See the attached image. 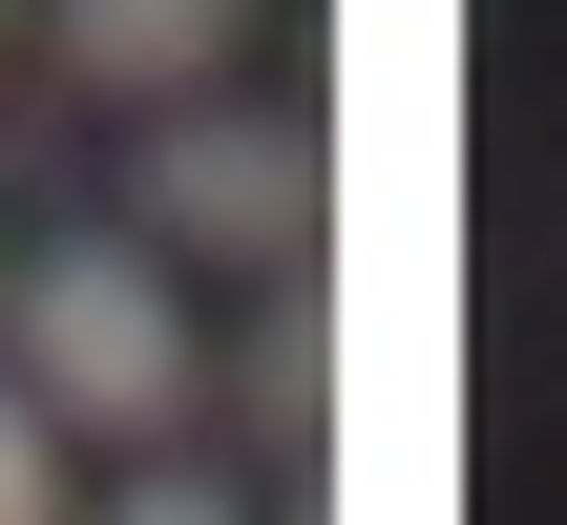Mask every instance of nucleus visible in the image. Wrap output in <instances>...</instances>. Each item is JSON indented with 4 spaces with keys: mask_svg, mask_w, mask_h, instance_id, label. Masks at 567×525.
Wrapping results in <instances>:
<instances>
[{
    "mask_svg": "<svg viewBox=\"0 0 567 525\" xmlns=\"http://www.w3.org/2000/svg\"><path fill=\"white\" fill-rule=\"evenodd\" d=\"M21 379H42V421L147 442V421L189 400V316H168V274H147V253H105V231H63V253L21 274Z\"/></svg>",
    "mask_w": 567,
    "mask_h": 525,
    "instance_id": "f257e3e1",
    "label": "nucleus"
},
{
    "mask_svg": "<svg viewBox=\"0 0 567 525\" xmlns=\"http://www.w3.org/2000/svg\"><path fill=\"white\" fill-rule=\"evenodd\" d=\"M147 231H189V253H295V231H316V126H274V105H168Z\"/></svg>",
    "mask_w": 567,
    "mask_h": 525,
    "instance_id": "f03ea898",
    "label": "nucleus"
},
{
    "mask_svg": "<svg viewBox=\"0 0 567 525\" xmlns=\"http://www.w3.org/2000/svg\"><path fill=\"white\" fill-rule=\"evenodd\" d=\"M231 42H252V0H63V63H84V84H168V105H189Z\"/></svg>",
    "mask_w": 567,
    "mask_h": 525,
    "instance_id": "7ed1b4c3",
    "label": "nucleus"
},
{
    "mask_svg": "<svg viewBox=\"0 0 567 525\" xmlns=\"http://www.w3.org/2000/svg\"><path fill=\"white\" fill-rule=\"evenodd\" d=\"M0 525H63V421H42V379H0Z\"/></svg>",
    "mask_w": 567,
    "mask_h": 525,
    "instance_id": "20e7f679",
    "label": "nucleus"
},
{
    "mask_svg": "<svg viewBox=\"0 0 567 525\" xmlns=\"http://www.w3.org/2000/svg\"><path fill=\"white\" fill-rule=\"evenodd\" d=\"M105 525H252V505H231V484H126Z\"/></svg>",
    "mask_w": 567,
    "mask_h": 525,
    "instance_id": "39448f33",
    "label": "nucleus"
}]
</instances>
